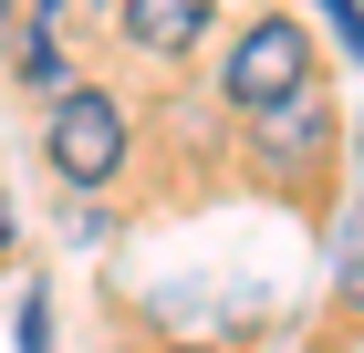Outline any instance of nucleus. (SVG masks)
Wrapping results in <instances>:
<instances>
[{
	"instance_id": "obj_1",
	"label": "nucleus",
	"mask_w": 364,
	"mask_h": 353,
	"mask_svg": "<svg viewBox=\"0 0 364 353\" xmlns=\"http://www.w3.org/2000/svg\"><path fill=\"white\" fill-rule=\"evenodd\" d=\"M312 83V31L291 21V11H260L240 42H229V73H219V94L240 114H260V104H281V94H302Z\"/></svg>"
},
{
	"instance_id": "obj_2",
	"label": "nucleus",
	"mask_w": 364,
	"mask_h": 353,
	"mask_svg": "<svg viewBox=\"0 0 364 353\" xmlns=\"http://www.w3.org/2000/svg\"><path fill=\"white\" fill-rule=\"evenodd\" d=\"M42 146H53V166L73 177V188H105L114 166H125V104L94 94V83H73V94L53 104V125H42Z\"/></svg>"
},
{
	"instance_id": "obj_3",
	"label": "nucleus",
	"mask_w": 364,
	"mask_h": 353,
	"mask_svg": "<svg viewBox=\"0 0 364 353\" xmlns=\"http://www.w3.org/2000/svg\"><path fill=\"white\" fill-rule=\"evenodd\" d=\"M260 146H271L281 166H312V156H323V146H333V104H323V83L281 94V104H260Z\"/></svg>"
},
{
	"instance_id": "obj_4",
	"label": "nucleus",
	"mask_w": 364,
	"mask_h": 353,
	"mask_svg": "<svg viewBox=\"0 0 364 353\" xmlns=\"http://www.w3.org/2000/svg\"><path fill=\"white\" fill-rule=\"evenodd\" d=\"M114 21H125L136 53H188L198 31H208V0H125Z\"/></svg>"
},
{
	"instance_id": "obj_5",
	"label": "nucleus",
	"mask_w": 364,
	"mask_h": 353,
	"mask_svg": "<svg viewBox=\"0 0 364 353\" xmlns=\"http://www.w3.org/2000/svg\"><path fill=\"white\" fill-rule=\"evenodd\" d=\"M343 312H364V218L343 229Z\"/></svg>"
},
{
	"instance_id": "obj_6",
	"label": "nucleus",
	"mask_w": 364,
	"mask_h": 353,
	"mask_svg": "<svg viewBox=\"0 0 364 353\" xmlns=\"http://www.w3.org/2000/svg\"><path fill=\"white\" fill-rule=\"evenodd\" d=\"M333 11V31H343V53H364V0H323Z\"/></svg>"
},
{
	"instance_id": "obj_7",
	"label": "nucleus",
	"mask_w": 364,
	"mask_h": 353,
	"mask_svg": "<svg viewBox=\"0 0 364 353\" xmlns=\"http://www.w3.org/2000/svg\"><path fill=\"white\" fill-rule=\"evenodd\" d=\"M42 322H53V312H42V291L21 301V353H42Z\"/></svg>"
},
{
	"instance_id": "obj_8",
	"label": "nucleus",
	"mask_w": 364,
	"mask_h": 353,
	"mask_svg": "<svg viewBox=\"0 0 364 353\" xmlns=\"http://www.w3.org/2000/svg\"><path fill=\"white\" fill-rule=\"evenodd\" d=\"M0 249H11V197H0Z\"/></svg>"
},
{
	"instance_id": "obj_9",
	"label": "nucleus",
	"mask_w": 364,
	"mask_h": 353,
	"mask_svg": "<svg viewBox=\"0 0 364 353\" xmlns=\"http://www.w3.org/2000/svg\"><path fill=\"white\" fill-rule=\"evenodd\" d=\"M177 353H219V343H177Z\"/></svg>"
}]
</instances>
